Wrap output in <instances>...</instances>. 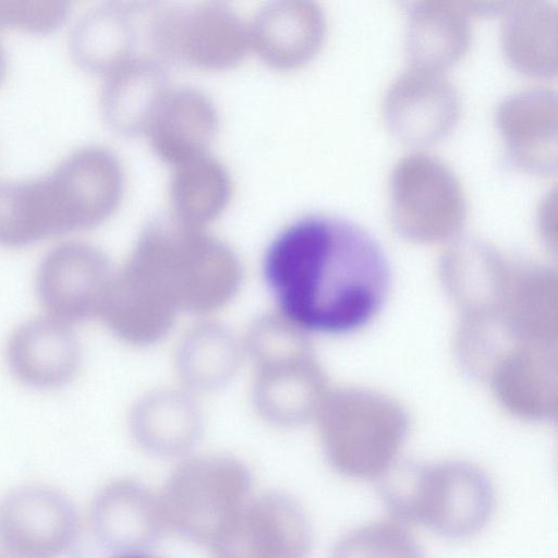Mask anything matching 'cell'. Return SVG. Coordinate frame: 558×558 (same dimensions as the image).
Segmentation results:
<instances>
[{"instance_id": "1", "label": "cell", "mask_w": 558, "mask_h": 558, "mask_svg": "<svg viewBox=\"0 0 558 558\" xmlns=\"http://www.w3.org/2000/svg\"><path fill=\"white\" fill-rule=\"evenodd\" d=\"M266 280L287 322L325 333L365 326L390 287L380 244L365 229L330 215L304 216L267 248Z\"/></svg>"}, {"instance_id": "2", "label": "cell", "mask_w": 558, "mask_h": 558, "mask_svg": "<svg viewBox=\"0 0 558 558\" xmlns=\"http://www.w3.org/2000/svg\"><path fill=\"white\" fill-rule=\"evenodd\" d=\"M120 183L116 157L94 144L72 148L40 173L0 178V245L24 246L98 222L114 206Z\"/></svg>"}, {"instance_id": "3", "label": "cell", "mask_w": 558, "mask_h": 558, "mask_svg": "<svg viewBox=\"0 0 558 558\" xmlns=\"http://www.w3.org/2000/svg\"><path fill=\"white\" fill-rule=\"evenodd\" d=\"M391 514L449 538L478 533L489 521L495 492L489 478L464 463L385 472L378 484Z\"/></svg>"}, {"instance_id": "4", "label": "cell", "mask_w": 558, "mask_h": 558, "mask_svg": "<svg viewBox=\"0 0 558 558\" xmlns=\"http://www.w3.org/2000/svg\"><path fill=\"white\" fill-rule=\"evenodd\" d=\"M251 485L247 469L234 458L186 460L159 494L166 529L209 544L251 497Z\"/></svg>"}, {"instance_id": "5", "label": "cell", "mask_w": 558, "mask_h": 558, "mask_svg": "<svg viewBox=\"0 0 558 558\" xmlns=\"http://www.w3.org/2000/svg\"><path fill=\"white\" fill-rule=\"evenodd\" d=\"M134 255L175 307L205 312L223 304L239 283V268L222 246L198 236L153 233Z\"/></svg>"}, {"instance_id": "6", "label": "cell", "mask_w": 558, "mask_h": 558, "mask_svg": "<svg viewBox=\"0 0 558 558\" xmlns=\"http://www.w3.org/2000/svg\"><path fill=\"white\" fill-rule=\"evenodd\" d=\"M388 192L393 219L416 236L444 234L465 216L466 197L459 178L425 153L405 155L395 165Z\"/></svg>"}, {"instance_id": "7", "label": "cell", "mask_w": 558, "mask_h": 558, "mask_svg": "<svg viewBox=\"0 0 558 558\" xmlns=\"http://www.w3.org/2000/svg\"><path fill=\"white\" fill-rule=\"evenodd\" d=\"M208 545L213 558H306L312 530L294 498L268 492L251 495Z\"/></svg>"}, {"instance_id": "8", "label": "cell", "mask_w": 558, "mask_h": 558, "mask_svg": "<svg viewBox=\"0 0 558 558\" xmlns=\"http://www.w3.org/2000/svg\"><path fill=\"white\" fill-rule=\"evenodd\" d=\"M76 532L73 504L50 486H19L0 501V542L16 558H56Z\"/></svg>"}, {"instance_id": "9", "label": "cell", "mask_w": 558, "mask_h": 558, "mask_svg": "<svg viewBox=\"0 0 558 558\" xmlns=\"http://www.w3.org/2000/svg\"><path fill=\"white\" fill-rule=\"evenodd\" d=\"M111 279L109 263L100 250L69 240L44 256L36 290L48 315L70 324L100 313Z\"/></svg>"}, {"instance_id": "10", "label": "cell", "mask_w": 558, "mask_h": 558, "mask_svg": "<svg viewBox=\"0 0 558 558\" xmlns=\"http://www.w3.org/2000/svg\"><path fill=\"white\" fill-rule=\"evenodd\" d=\"M459 113V94L442 71L413 65L393 81L383 102L386 126L410 145H429L446 137Z\"/></svg>"}, {"instance_id": "11", "label": "cell", "mask_w": 558, "mask_h": 558, "mask_svg": "<svg viewBox=\"0 0 558 558\" xmlns=\"http://www.w3.org/2000/svg\"><path fill=\"white\" fill-rule=\"evenodd\" d=\"M251 347L259 365L255 399L262 413L281 424L299 420L308 369L288 323L274 320L258 326Z\"/></svg>"}, {"instance_id": "12", "label": "cell", "mask_w": 558, "mask_h": 558, "mask_svg": "<svg viewBox=\"0 0 558 558\" xmlns=\"http://www.w3.org/2000/svg\"><path fill=\"white\" fill-rule=\"evenodd\" d=\"M496 123L509 162L537 174L550 173L557 160V98L549 88L533 87L505 98Z\"/></svg>"}, {"instance_id": "13", "label": "cell", "mask_w": 558, "mask_h": 558, "mask_svg": "<svg viewBox=\"0 0 558 558\" xmlns=\"http://www.w3.org/2000/svg\"><path fill=\"white\" fill-rule=\"evenodd\" d=\"M5 359L19 381L51 389L74 377L81 363V348L69 324L48 315L28 319L14 329L7 343Z\"/></svg>"}, {"instance_id": "14", "label": "cell", "mask_w": 558, "mask_h": 558, "mask_svg": "<svg viewBox=\"0 0 558 558\" xmlns=\"http://www.w3.org/2000/svg\"><path fill=\"white\" fill-rule=\"evenodd\" d=\"M90 524L104 545L123 555L140 553L166 529L159 495L128 478L112 481L98 492Z\"/></svg>"}, {"instance_id": "15", "label": "cell", "mask_w": 558, "mask_h": 558, "mask_svg": "<svg viewBox=\"0 0 558 558\" xmlns=\"http://www.w3.org/2000/svg\"><path fill=\"white\" fill-rule=\"evenodd\" d=\"M473 2L423 1L408 19L405 50L413 66L442 71L459 60L471 40L470 15L492 11Z\"/></svg>"}, {"instance_id": "16", "label": "cell", "mask_w": 558, "mask_h": 558, "mask_svg": "<svg viewBox=\"0 0 558 558\" xmlns=\"http://www.w3.org/2000/svg\"><path fill=\"white\" fill-rule=\"evenodd\" d=\"M507 59L531 75L557 69V9L548 1H521L507 10L501 28Z\"/></svg>"}, {"instance_id": "17", "label": "cell", "mask_w": 558, "mask_h": 558, "mask_svg": "<svg viewBox=\"0 0 558 558\" xmlns=\"http://www.w3.org/2000/svg\"><path fill=\"white\" fill-rule=\"evenodd\" d=\"M116 5L90 7L71 23L66 45L71 58L81 66L108 72L120 64L125 23Z\"/></svg>"}, {"instance_id": "18", "label": "cell", "mask_w": 558, "mask_h": 558, "mask_svg": "<svg viewBox=\"0 0 558 558\" xmlns=\"http://www.w3.org/2000/svg\"><path fill=\"white\" fill-rule=\"evenodd\" d=\"M133 425L143 447L158 454L184 451L197 433L195 412L177 396H157L143 402L134 414Z\"/></svg>"}, {"instance_id": "19", "label": "cell", "mask_w": 558, "mask_h": 558, "mask_svg": "<svg viewBox=\"0 0 558 558\" xmlns=\"http://www.w3.org/2000/svg\"><path fill=\"white\" fill-rule=\"evenodd\" d=\"M329 558H423L412 534L399 522L376 521L343 535Z\"/></svg>"}, {"instance_id": "20", "label": "cell", "mask_w": 558, "mask_h": 558, "mask_svg": "<svg viewBox=\"0 0 558 558\" xmlns=\"http://www.w3.org/2000/svg\"><path fill=\"white\" fill-rule=\"evenodd\" d=\"M233 344L221 330L205 328L186 340L180 362L186 380L206 386L226 375L233 363Z\"/></svg>"}, {"instance_id": "21", "label": "cell", "mask_w": 558, "mask_h": 558, "mask_svg": "<svg viewBox=\"0 0 558 558\" xmlns=\"http://www.w3.org/2000/svg\"><path fill=\"white\" fill-rule=\"evenodd\" d=\"M69 11L64 0H0V28L48 32L62 24Z\"/></svg>"}, {"instance_id": "22", "label": "cell", "mask_w": 558, "mask_h": 558, "mask_svg": "<svg viewBox=\"0 0 558 558\" xmlns=\"http://www.w3.org/2000/svg\"><path fill=\"white\" fill-rule=\"evenodd\" d=\"M8 65H9V56H8L7 47L4 45V41H3L1 33H0V83L5 77V74L8 72Z\"/></svg>"}, {"instance_id": "23", "label": "cell", "mask_w": 558, "mask_h": 558, "mask_svg": "<svg viewBox=\"0 0 558 558\" xmlns=\"http://www.w3.org/2000/svg\"><path fill=\"white\" fill-rule=\"evenodd\" d=\"M120 558H148L146 556H143L141 555L140 553H134V554H124L122 557Z\"/></svg>"}]
</instances>
